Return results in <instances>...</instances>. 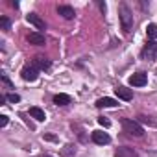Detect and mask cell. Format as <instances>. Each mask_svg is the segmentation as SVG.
Listing matches in <instances>:
<instances>
[{
  "mask_svg": "<svg viewBox=\"0 0 157 157\" xmlns=\"http://www.w3.org/2000/svg\"><path fill=\"white\" fill-rule=\"evenodd\" d=\"M118 15H120V24H122L124 33H129L133 30V13H131V10L126 4H120Z\"/></svg>",
  "mask_w": 157,
  "mask_h": 157,
  "instance_id": "obj_1",
  "label": "cell"
},
{
  "mask_svg": "<svg viewBox=\"0 0 157 157\" xmlns=\"http://www.w3.org/2000/svg\"><path fill=\"white\" fill-rule=\"evenodd\" d=\"M122 128L128 135H133V137H142L144 135V129L142 126L137 122V120H131V118H122Z\"/></svg>",
  "mask_w": 157,
  "mask_h": 157,
  "instance_id": "obj_2",
  "label": "cell"
},
{
  "mask_svg": "<svg viewBox=\"0 0 157 157\" xmlns=\"http://www.w3.org/2000/svg\"><path fill=\"white\" fill-rule=\"evenodd\" d=\"M21 74H22V80H26V82H35L37 78H39V70L33 65H26Z\"/></svg>",
  "mask_w": 157,
  "mask_h": 157,
  "instance_id": "obj_3",
  "label": "cell"
},
{
  "mask_svg": "<svg viewBox=\"0 0 157 157\" xmlns=\"http://www.w3.org/2000/svg\"><path fill=\"white\" fill-rule=\"evenodd\" d=\"M140 56L144 57V59H153V57H157V43H148L144 48H142V52H140Z\"/></svg>",
  "mask_w": 157,
  "mask_h": 157,
  "instance_id": "obj_4",
  "label": "cell"
},
{
  "mask_svg": "<svg viewBox=\"0 0 157 157\" xmlns=\"http://www.w3.org/2000/svg\"><path fill=\"white\" fill-rule=\"evenodd\" d=\"M146 82H148V76L144 72H137L129 78V85H133V87H142V85H146Z\"/></svg>",
  "mask_w": 157,
  "mask_h": 157,
  "instance_id": "obj_5",
  "label": "cell"
},
{
  "mask_svg": "<svg viewBox=\"0 0 157 157\" xmlns=\"http://www.w3.org/2000/svg\"><path fill=\"white\" fill-rule=\"evenodd\" d=\"M32 65L37 70H46V68H50V59H46L44 56H35L33 61H32Z\"/></svg>",
  "mask_w": 157,
  "mask_h": 157,
  "instance_id": "obj_6",
  "label": "cell"
},
{
  "mask_svg": "<svg viewBox=\"0 0 157 157\" xmlns=\"http://www.w3.org/2000/svg\"><path fill=\"white\" fill-rule=\"evenodd\" d=\"M26 21L30 22V24H33L37 30H44L46 28V24H44V21L37 15V13H30V15H26Z\"/></svg>",
  "mask_w": 157,
  "mask_h": 157,
  "instance_id": "obj_7",
  "label": "cell"
},
{
  "mask_svg": "<svg viewBox=\"0 0 157 157\" xmlns=\"http://www.w3.org/2000/svg\"><path fill=\"white\" fill-rule=\"evenodd\" d=\"M26 39H28L30 44H35V46H43V44L46 43V41H44V35H41L39 32H32V33H28Z\"/></svg>",
  "mask_w": 157,
  "mask_h": 157,
  "instance_id": "obj_8",
  "label": "cell"
},
{
  "mask_svg": "<svg viewBox=\"0 0 157 157\" xmlns=\"http://www.w3.org/2000/svg\"><path fill=\"white\" fill-rule=\"evenodd\" d=\"M91 139H93V142H96V144H109V142H111L109 135L104 133V131H93V133H91Z\"/></svg>",
  "mask_w": 157,
  "mask_h": 157,
  "instance_id": "obj_9",
  "label": "cell"
},
{
  "mask_svg": "<svg viewBox=\"0 0 157 157\" xmlns=\"http://www.w3.org/2000/svg\"><path fill=\"white\" fill-rule=\"evenodd\" d=\"M115 93H117V96L120 98V100H126V102H129L131 98H133V91L131 89H128V87H117L115 89Z\"/></svg>",
  "mask_w": 157,
  "mask_h": 157,
  "instance_id": "obj_10",
  "label": "cell"
},
{
  "mask_svg": "<svg viewBox=\"0 0 157 157\" xmlns=\"http://www.w3.org/2000/svg\"><path fill=\"white\" fill-rule=\"evenodd\" d=\"M115 157H139V153H137L133 148H129V146H122V148L117 150Z\"/></svg>",
  "mask_w": 157,
  "mask_h": 157,
  "instance_id": "obj_11",
  "label": "cell"
},
{
  "mask_svg": "<svg viewBox=\"0 0 157 157\" xmlns=\"http://www.w3.org/2000/svg\"><path fill=\"white\" fill-rule=\"evenodd\" d=\"M57 13L63 17V19H67V21H70V19H74V8H70V6H57Z\"/></svg>",
  "mask_w": 157,
  "mask_h": 157,
  "instance_id": "obj_12",
  "label": "cell"
},
{
  "mask_svg": "<svg viewBox=\"0 0 157 157\" xmlns=\"http://www.w3.org/2000/svg\"><path fill=\"white\" fill-rule=\"evenodd\" d=\"M96 105H98V107H117L118 102H117L115 98H100V100L96 102Z\"/></svg>",
  "mask_w": 157,
  "mask_h": 157,
  "instance_id": "obj_13",
  "label": "cell"
},
{
  "mask_svg": "<svg viewBox=\"0 0 157 157\" xmlns=\"http://www.w3.org/2000/svg\"><path fill=\"white\" fill-rule=\"evenodd\" d=\"M30 117H33V118L39 120V122H43V120L46 118V115H44V111H43L41 107H30Z\"/></svg>",
  "mask_w": 157,
  "mask_h": 157,
  "instance_id": "obj_14",
  "label": "cell"
},
{
  "mask_svg": "<svg viewBox=\"0 0 157 157\" xmlns=\"http://www.w3.org/2000/svg\"><path fill=\"white\" fill-rule=\"evenodd\" d=\"M54 104L56 105H68L70 104V96L68 94H63V93L61 94H56L54 96Z\"/></svg>",
  "mask_w": 157,
  "mask_h": 157,
  "instance_id": "obj_15",
  "label": "cell"
},
{
  "mask_svg": "<svg viewBox=\"0 0 157 157\" xmlns=\"http://www.w3.org/2000/svg\"><path fill=\"white\" fill-rule=\"evenodd\" d=\"M146 35H148V39H155L157 37V24H148Z\"/></svg>",
  "mask_w": 157,
  "mask_h": 157,
  "instance_id": "obj_16",
  "label": "cell"
},
{
  "mask_svg": "<svg viewBox=\"0 0 157 157\" xmlns=\"http://www.w3.org/2000/svg\"><path fill=\"white\" fill-rule=\"evenodd\" d=\"M0 26H2V30H4V32H10V28H11L10 19H8V17H0Z\"/></svg>",
  "mask_w": 157,
  "mask_h": 157,
  "instance_id": "obj_17",
  "label": "cell"
},
{
  "mask_svg": "<svg viewBox=\"0 0 157 157\" xmlns=\"http://www.w3.org/2000/svg\"><path fill=\"white\" fill-rule=\"evenodd\" d=\"M139 120L140 122H144V124H148V126H157V120H151L150 117H146V115H140L139 117Z\"/></svg>",
  "mask_w": 157,
  "mask_h": 157,
  "instance_id": "obj_18",
  "label": "cell"
},
{
  "mask_svg": "<svg viewBox=\"0 0 157 157\" xmlns=\"http://www.w3.org/2000/svg\"><path fill=\"white\" fill-rule=\"evenodd\" d=\"M6 100H10L11 104H17V102H21V96H19V94H15V93H11V94H8V96H6Z\"/></svg>",
  "mask_w": 157,
  "mask_h": 157,
  "instance_id": "obj_19",
  "label": "cell"
},
{
  "mask_svg": "<svg viewBox=\"0 0 157 157\" xmlns=\"http://www.w3.org/2000/svg\"><path fill=\"white\" fill-rule=\"evenodd\" d=\"M98 124H100V126H104V128H109V126H111V122H109L105 117H100V118H98Z\"/></svg>",
  "mask_w": 157,
  "mask_h": 157,
  "instance_id": "obj_20",
  "label": "cell"
},
{
  "mask_svg": "<svg viewBox=\"0 0 157 157\" xmlns=\"http://www.w3.org/2000/svg\"><path fill=\"white\" fill-rule=\"evenodd\" d=\"M0 126H2V128H4V126H8V117H6V115L0 117Z\"/></svg>",
  "mask_w": 157,
  "mask_h": 157,
  "instance_id": "obj_21",
  "label": "cell"
},
{
  "mask_svg": "<svg viewBox=\"0 0 157 157\" xmlns=\"http://www.w3.org/2000/svg\"><path fill=\"white\" fill-rule=\"evenodd\" d=\"M2 82H4L6 85H10V87H11V80H10V78H8L6 74H2Z\"/></svg>",
  "mask_w": 157,
  "mask_h": 157,
  "instance_id": "obj_22",
  "label": "cell"
},
{
  "mask_svg": "<svg viewBox=\"0 0 157 157\" xmlns=\"http://www.w3.org/2000/svg\"><path fill=\"white\" fill-rule=\"evenodd\" d=\"M44 139H46V140H56V137H54V135H44Z\"/></svg>",
  "mask_w": 157,
  "mask_h": 157,
  "instance_id": "obj_23",
  "label": "cell"
},
{
  "mask_svg": "<svg viewBox=\"0 0 157 157\" xmlns=\"http://www.w3.org/2000/svg\"><path fill=\"white\" fill-rule=\"evenodd\" d=\"M43 157H52V155H43Z\"/></svg>",
  "mask_w": 157,
  "mask_h": 157,
  "instance_id": "obj_24",
  "label": "cell"
}]
</instances>
